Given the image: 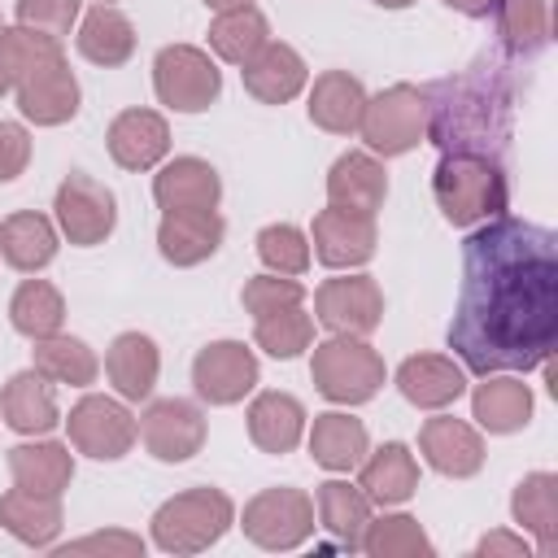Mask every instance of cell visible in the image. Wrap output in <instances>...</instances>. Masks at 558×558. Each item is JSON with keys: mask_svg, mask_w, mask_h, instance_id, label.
Segmentation results:
<instances>
[{"mask_svg": "<svg viewBox=\"0 0 558 558\" xmlns=\"http://www.w3.org/2000/svg\"><path fill=\"white\" fill-rule=\"evenodd\" d=\"M558 344V240L549 227L497 214L462 244V288L449 349L471 375L536 371Z\"/></svg>", "mask_w": 558, "mask_h": 558, "instance_id": "cell-1", "label": "cell"}, {"mask_svg": "<svg viewBox=\"0 0 558 558\" xmlns=\"http://www.w3.org/2000/svg\"><path fill=\"white\" fill-rule=\"evenodd\" d=\"M427 135L440 153H484L501 157L510 140V83L501 65L480 61L462 74L436 78L427 92Z\"/></svg>", "mask_w": 558, "mask_h": 558, "instance_id": "cell-2", "label": "cell"}, {"mask_svg": "<svg viewBox=\"0 0 558 558\" xmlns=\"http://www.w3.org/2000/svg\"><path fill=\"white\" fill-rule=\"evenodd\" d=\"M432 196L453 227H475L497 214H506L510 183L497 157L484 153H445L432 170Z\"/></svg>", "mask_w": 558, "mask_h": 558, "instance_id": "cell-3", "label": "cell"}, {"mask_svg": "<svg viewBox=\"0 0 558 558\" xmlns=\"http://www.w3.org/2000/svg\"><path fill=\"white\" fill-rule=\"evenodd\" d=\"M235 523V506L222 488H183L153 514V545L166 554H201L227 536Z\"/></svg>", "mask_w": 558, "mask_h": 558, "instance_id": "cell-4", "label": "cell"}, {"mask_svg": "<svg viewBox=\"0 0 558 558\" xmlns=\"http://www.w3.org/2000/svg\"><path fill=\"white\" fill-rule=\"evenodd\" d=\"M310 379H314V388L327 401H336V405H362V401H371L384 388L388 371H384V357L362 336H331V340L314 344Z\"/></svg>", "mask_w": 558, "mask_h": 558, "instance_id": "cell-5", "label": "cell"}, {"mask_svg": "<svg viewBox=\"0 0 558 558\" xmlns=\"http://www.w3.org/2000/svg\"><path fill=\"white\" fill-rule=\"evenodd\" d=\"M357 135L375 157H401L427 135V100L414 83H392L379 96H366Z\"/></svg>", "mask_w": 558, "mask_h": 558, "instance_id": "cell-6", "label": "cell"}, {"mask_svg": "<svg viewBox=\"0 0 558 558\" xmlns=\"http://www.w3.org/2000/svg\"><path fill=\"white\" fill-rule=\"evenodd\" d=\"M153 92L174 113H201L218 100L222 74L214 57L196 44H166L153 61Z\"/></svg>", "mask_w": 558, "mask_h": 558, "instance_id": "cell-7", "label": "cell"}, {"mask_svg": "<svg viewBox=\"0 0 558 558\" xmlns=\"http://www.w3.org/2000/svg\"><path fill=\"white\" fill-rule=\"evenodd\" d=\"M240 527L262 549H275V554L279 549H296V545H305L314 536V497L305 488H288V484L262 488L244 506Z\"/></svg>", "mask_w": 558, "mask_h": 558, "instance_id": "cell-8", "label": "cell"}, {"mask_svg": "<svg viewBox=\"0 0 558 558\" xmlns=\"http://www.w3.org/2000/svg\"><path fill=\"white\" fill-rule=\"evenodd\" d=\"M13 96H17L22 118L35 122V126H61L78 113V78L70 70L61 44L22 70Z\"/></svg>", "mask_w": 558, "mask_h": 558, "instance_id": "cell-9", "label": "cell"}, {"mask_svg": "<svg viewBox=\"0 0 558 558\" xmlns=\"http://www.w3.org/2000/svg\"><path fill=\"white\" fill-rule=\"evenodd\" d=\"M65 432H70V445L96 462H118L131 453L135 436H140V423L135 414L113 401V397H100V392H87L83 401L70 405V418H65Z\"/></svg>", "mask_w": 558, "mask_h": 558, "instance_id": "cell-10", "label": "cell"}, {"mask_svg": "<svg viewBox=\"0 0 558 558\" xmlns=\"http://www.w3.org/2000/svg\"><path fill=\"white\" fill-rule=\"evenodd\" d=\"M52 209H57L61 235H65L70 244H78V248L105 244V240L113 235V227H118V196H113L100 179L78 174V170L61 179Z\"/></svg>", "mask_w": 558, "mask_h": 558, "instance_id": "cell-11", "label": "cell"}, {"mask_svg": "<svg viewBox=\"0 0 558 558\" xmlns=\"http://www.w3.org/2000/svg\"><path fill=\"white\" fill-rule=\"evenodd\" d=\"M314 314L331 336H371L384 323V292L371 275H336L318 283Z\"/></svg>", "mask_w": 558, "mask_h": 558, "instance_id": "cell-12", "label": "cell"}, {"mask_svg": "<svg viewBox=\"0 0 558 558\" xmlns=\"http://www.w3.org/2000/svg\"><path fill=\"white\" fill-rule=\"evenodd\" d=\"M192 388L209 405H235L257 388V357L244 340H214L192 357Z\"/></svg>", "mask_w": 558, "mask_h": 558, "instance_id": "cell-13", "label": "cell"}, {"mask_svg": "<svg viewBox=\"0 0 558 558\" xmlns=\"http://www.w3.org/2000/svg\"><path fill=\"white\" fill-rule=\"evenodd\" d=\"M140 440L157 462H187L205 445V410L183 397H161L144 410Z\"/></svg>", "mask_w": 558, "mask_h": 558, "instance_id": "cell-14", "label": "cell"}, {"mask_svg": "<svg viewBox=\"0 0 558 558\" xmlns=\"http://www.w3.org/2000/svg\"><path fill=\"white\" fill-rule=\"evenodd\" d=\"M314 257L327 266V270H353V266H366L375 257V218L371 214H353V209H340V205H327L314 214Z\"/></svg>", "mask_w": 558, "mask_h": 558, "instance_id": "cell-15", "label": "cell"}, {"mask_svg": "<svg viewBox=\"0 0 558 558\" xmlns=\"http://www.w3.org/2000/svg\"><path fill=\"white\" fill-rule=\"evenodd\" d=\"M418 449L427 458L432 471L449 475V480H471L484 466V440L466 418L453 414H436L418 427Z\"/></svg>", "mask_w": 558, "mask_h": 558, "instance_id": "cell-16", "label": "cell"}, {"mask_svg": "<svg viewBox=\"0 0 558 558\" xmlns=\"http://www.w3.org/2000/svg\"><path fill=\"white\" fill-rule=\"evenodd\" d=\"M227 222L218 209H170L157 222V253L170 266H201L218 253Z\"/></svg>", "mask_w": 558, "mask_h": 558, "instance_id": "cell-17", "label": "cell"}, {"mask_svg": "<svg viewBox=\"0 0 558 558\" xmlns=\"http://www.w3.org/2000/svg\"><path fill=\"white\" fill-rule=\"evenodd\" d=\"M105 144L122 170H153L170 153V126L157 109H122L109 122Z\"/></svg>", "mask_w": 558, "mask_h": 558, "instance_id": "cell-18", "label": "cell"}, {"mask_svg": "<svg viewBox=\"0 0 558 558\" xmlns=\"http://www.w3.org/2000/svg\"><path fill=\"white\" fill-rule=\"evenodd\" d=\"M240 78H244V92L262 105H288L305 83H310V65L305 57L292 48V44H266L253 61L240 65Z\"/></svg>", "mask_w": 558, "mask_h": 558, "instance_id": "cell-19", "label": "cell"}, {"mask_svg": "<svg viewBox=\"0 0 558 558\" xmlns=\"http://www.w3.org/2000/svg\"><path fill=\"white\" fill-rule=\"evenodd\" d=\"M397 388L418 410H445L466 392V371L445 353H414L397 366Z\"/></svg>", "mask_w": 558, "mask_h": 558, "instance_id": "cell-20", "label": "cell"}, {"mask_svg": "<svg viewBox=\"0 0 558 558\" xmlns=\"http://www.w3.org/2000/svg\"><path fill=\"white\" fill-rule=\"evenodd\" d=\"M153 201L161 214L170 209H218L222 179L205 157H174L153 179Z\"/></svg>", "mask_w": 558, "mask_h": 558, "instance_id": "cell-21", "label": "cell"}, {"mask_svg": "<svg viewBox=\"0 0 558 558\" xmlns=\"http://www.w3.org/2000/svg\"><path fill=\"white\" fill-rule=\"evenodd\" d=\"M357 466H362L357 488L366 493L371 506H401L418 488V462H414L410 445H401V440H388L375 453L366 449V458Z\"/></svg>", "mask_w": 558, "mask_h": 558, "instance_id": "cell-22", "label": "cell"}, {"mask_svg": "<svg viewBox=\"0 0 558 558\" xmlns=\"http://www.w3.org/2000/svg\"><path fill=\"white\" fill-rule=\"evenodd\" d=\"M0 414L17 436H48L61 423V410H57V397H52V379H44L35 366L17 371L0 392Z\"/></svg>", "mask_w": 558, "mask_h": 558, "instance_id": "cell-23", "label": "cell"}, {"mask_svg": "<svg viewBox=\"0 0 558 558\" xmlns=\"http://www.w3.org/2000/svg\"><path fill=\"white\" fill-rule=\"evenodd\" d=\"M384 196H388V174L375 161V153H344L331 161V170H327V201L331 205L375 218Z\"/></svg>", "mask_w": 558, "mask_h": 558, "instance_id": "cell-24", "label": "cell"}, {"mask_svg": "<svg viewBox=\"0 0 558 558\" xmlns=\"http://www.w3.org/2000/svg\"><path fill=\"white\" fill-rule=\"evenodd\" d=\"M105 375H109V384L118 388L122 401H144V397H153L157 375H161V353H157L153 336H144V331H122V336L109 344V353H105Z\"/></svg>", "mask_w": 558, "mask_h": 558, "instance_id": "cell-25", "label": "cell"}, {"mask_svg": "<svg viewBox=\"0 0 558 558\" xmlns=\"http://www.w3.org/2000/svg\"><path fill=\"white\" fill-rule=\"evenodd\" d=\"M305 436V405L292 397V392H257L253 405H248V440L262 449V453H292Z\"/></svg>", "mask_w": 558, "mask_h": 558, "instance_id": "cell-26", "label": "cell"}, {"mask_svg": "<svg viewBox=\"0 0 558 558\" xmlns=\"http://www.w3.org/2000/svg\"><path fill=\"white\" fill-rule=\"evenodd\" d=\"M471 418L493 432V436H510L519 427H527L532 418V388L523 379L506 375H484V384H475L471 392Z\"/></svg>", "mask_w": 558, "mask_h": 558, "instance_id": "cell-27", "label": "cell"}, {"mask_svg": "<svg viewBox=\"0 0 558 558\" xmlns=\"http://www.w3.org/2000/svg\"><path fill=\"white\" fill-rule=\"evenodd\" d=\"M310 122L331 135H353L366 109V87L349 70H323L310 87Z\"/></svg>", "mask_w": 558, "mask_h": 558, "instance_id": "cell-28", "label": "cell"}, {"mask_svg": "<svg viewBox=\"0 0 558 558\" xmlns=\"http://www.w3.org/2000/svg\"><path fill=\"white\" fill-rule=\"evenodd\" d=\"M0 527L17 536L22 545L48 549L61 536V497L52 493H31V488H9L0 493Z\"/></svg>", "mask_w": 558, "mask_h": 558, "instance_id": "cell-29", "label": "cell"}, {"mask_svg": "<svg viewBox=\"0 0 558 558\" xmlns=\"http://www.w3.org/2000/svg\"><path fill=\"white\" fill-rule=\"evenodd\" d=\"M74 44L92 65H105V70L126 65L135 52V22L118 4H92L78 22Z\"/></svg>", "mask_w": 558, "mask_h": 558, "instance_id": "cell-30", "label": "cell"}, {"mask_svg": "<svg viewBox=\"0 0 558 558\" xmlns=\"http://www.w3.org/2000/svg\"><path fill=\"white\" fill-rule=\"evenodd\" d=\"M510 514L523 532L536 536L541 554H554L558 549V475L554 471L523 475L510 493Z\"/></svg>", "mask_w": 558, "mask_h": 558, "instance_id": "cell-31", "label": "cell"}, {"mask_svg": "<svg viewBox=\"0 0 558 558\" xmlns=\"http://www.w3.org/2000/svg\"><path fill=\"white\" fill-rule=\"evenodd\" d=\"M371 449V436H366V423L344 414V410H327V414H314V427H310V458L323 466V471H353Z\"/></svg>", "mask_w": 558, "mask_h": 558, "instance_id": "cell-32", "label": "cell"}, {"mask_svg": "<svg viewBox=\"0 0 558 558\" xmlns=\"http://www.w3.org/2000/svg\"><path fill=\"white\" fill-rule=\"evenodd\" d=\"M9 475L17 488L31 493H52L61 497L74 480V453L57 440H31V445H13L9 449Z\"/></svg>", "mask_w": 558, "mask_h": 558, "instance_id": "cell-33", "label": "cell"}, {"mask_svg": "<svg viewBox=\"0 0 558 558\" xmlns=\"http://www.w3.org/2000/svg\"><path fill=\"white\" fill-rule=\"evenodd\" d=\"M0 257L22 270V275H35L44 270L52 257H57V227L52 218L35 214V209H17L0 222Z\"/></svg>", "mask_w": 558, "mask_h": 558, "instance_id": "cell-34", "label": "cell"}, {"mask_svg": "<svg viewBox=\"0 0 558 558\" xmlns=\"http://www.w3.org/2000/svg\"><path fill=\"white\" fill-rule=\"evenodd\" d=\"M314 510H318V523L344 545V549H362V532L371 523V501L357 484L349 480H323L318 493H314Z\"/></svg>", "mask_w": 558, "mask_h": 558, "instance_id": "cell-35", "label": "cell"}, {"mask_svg": "<svg viewBox=\"0 0 558 558\" xmlns=\"http://www.w3.org/2000/svg\"><path fill=\"white\" fill-rule=\"evenodd\" d=\"M497 39L510 57H536L549 44V4L545 0H493Z\"/></svg>", "mask_w": 558, "mask_h": 558, "instance_id": "cell-36", "label": "cell"}, {"mask_svg": "<svg viewBox=\"0 0 558 558\" xmlns=\"http://www.w3.org/2000/svg\"><path fill=\"white\" fill-rule=\"evenodd\" d=\"M266 44H270V22H266V13L253 9V4L227 9V13H218V17L209 22V48H214V57H222V61H231V65L253 61Z\"/></svg>", "mask_w": 558, "mask_h": 558, "instance_id": "cell-37", "label": "cell"}, {"mask_svg": "<svg viewBox=\"0 0 558 558\" xmlns=\"http://www.w3.org/2000/svg\"><path fill=\"white\" fill-rule=\"evenodd\" d=\"M9 323L26 340L57 336L61 323H65V296L48 279H22L17 292H13V301H9Z\"/></svg>", "mask_w": 558, "mask_h": 558, "instance_id": "cell-38", "label": "cell"}, {"mask_svg": "<svg viewBox=\"0 0 558 558\" xmlns=\"http://www.w3.org/2000/svg\"><path fill=\"white\" fill-rule=\"evenodd\" d=\"M35 371L44 375V379H52V384H70V388H87V384H96V375H100V362H96V353L78 340V336H44V340H35Z\"/></svg>", "mask_w": 558, "mask_h": 558, "instance_id": "cell-39", "label": "cell"}, {"mask_svg": "<svg viewBox=\"0 0 558 558\" xmlns=\"http://www.w3.org/2000/svg\"><path fill=\"white\" fill-rule=\"evenodd\" d=\"M253 340H257V349H266L270 357L292 362L296 353L310 349V340H314V318L305 314V305H288V310L262 314V318H253Z\"/></svg>", "mask_w": 558, "mask_h": 558, "instance_id": "cell-40", "label": "cell"}, {"mask_svg": "<svg viewBox=\"0 0 558 558\" xmlns=\"http://www.w3.org/2000/svg\"><path fill=\"white\" fill-rule=\"evenodd\" d=\"M362 549L371 558H432V541H427L423 523L410 514L371 519L362 532Z\"/></svg>", "mask_w": 558, "mask_h": 558, "instance_id": "cell-41", "label": "cell"}, {"mask_svg": "<svg viewBox=\"0 0 558 558\" xmlns=\"http://www.w3.org/2000/svg\"><path fill=\"white\" fill-rule=\"evenodd\" d=\"M257 257L275 275H305L310 270V235L292 222H270L257 231Z\"/></svg>", "mask_w": 558, "mask_h": 558, "instance_id": "cell-42", "label": "cell"}, {"mask_svg": "<svg viewBox=\"0 0 558 558\" xmlns=\"http://www.w3.org/2000/svg\"><path fill=\"white\" fill-rule=\"evenodd\" d=\"M240 305L262 318V314H275V310H288V305H305V283H296V275H253L240 292Z\"/></svg>", "mask_w": 558, "mask_h": 558, "instance_id": "cell-43", "label": "cell"}, {"mask_svg": "<svg viewBox=\"0 0 558 558\" xmlns=\"http://www.w3.org/2000/svg\"><path fill=\"white\" fill-rule=\"evenodd\" d=\"M78 22V0H17V26L39 31V35H70V26Z\"/></svg>", "mask_w": 558, "mask_h": 558, "instance_id": "cell-44", "label": "cell"}, {"mask_svg": "<svg viewBox=\"0 0 558 558\" xmlns=\"http://www.w3.org/2000/svg\"><path fill=\"white\" fill-rule=\"evenodd\" d=\"M61 558L70 554H118V558H140L144 554V541L135 532H92V536H78L70 545L57 549Z\"/></svg>", "mask_w": 558, "mask_h": 558, "instance_id": "cell-45", "label": "cell"}, {"mask_svg": "<svg viewBox=\"0 0 558 558\" xmlns=\"http://www.w3.org/2000/svg\"><path fill=\"white\" fill-rule=\"evenodd\" d=\"M31 161V135L22 122H0V183H13Z\"/></svg>", "mask_w": 558, "mask_h": 558, "instance_id": "cell-46", "label": "cell"}, {"mask_svg": "<svg viewBox=\"0 0 558 558\" xmlns=\"http://www.w3.org/2000/svg\"><path fill=\"white\" fill-rule=\"evenodd\" d=\"M475 554H480V558H527L532 545H527L519 532H488V536H480Z\"/></svg>", "mask_w": 558, "mask_h": 558, "instance_id": "cell-47", "label": "cell"}, {"mask_svg": "<svg viewBox=\"0 0 558 558\" xmlns=\"http://www.w3.org/2000/svg\"><path fill=\"white\" fill-rule=\"evenodd\" d=\"M440 4H449L462 17H488V9H493V0H440Z\"/></svg>", "mask_w": 558, "mask_h": 558, "instance_id": "cell-48", "label": "cell"}, {"mask_svg": "<svg viewBox=\"0 0 558 558\" xmlns=\"http://www.w3.org/2000/svg\"><path fill=\"white\" fill-rule=\"evenodd\" d=\"M244 4H253V0H205V9H214V13H227V9H244Z\"/></svg>", "mask_w": 558, "mask_h": 558, "instance_id": "cell-49", "label": "cell"}, {"mask_svg": "<svg viewBox=\"0 0 558 558\" xmlns=\"http://www.w3.org/2000/svg\"><path fill=\"white\" fill-rule=\"evenodd\" d=\"M375 4H379V9H410L414 0H375Z\"/></svg>", "mask_w": 558, "mask_h": 558, "instance_id": "cell-50", "label": "cell"}, {"mask_svg": "<svg viewBox=\"0 0 558 558\" xmlns=\"http://www.w3.org/2000/svg\"><path fill=\"white\" fill-rule=\"evenodd\" d=\"M96 4H113V0H96Z\"/></svg>", "mask_w": 558, "mask_h": 558, "instance_id": "cell-51", "label": "cell"}, {"mask_svg": "<svg viewBox=\"0 0 558 558\" xmlns=\"http://www.w3.org/2000/svg\"><path fill=\"white\" fill-rule=\"evenodd\" d=\"M0 31H4V26H0Z\"/></svg>", "mask_w": 558, "mask_h": 558, "instance_id": "cell-52", "label": "cell"}]
</instances>
